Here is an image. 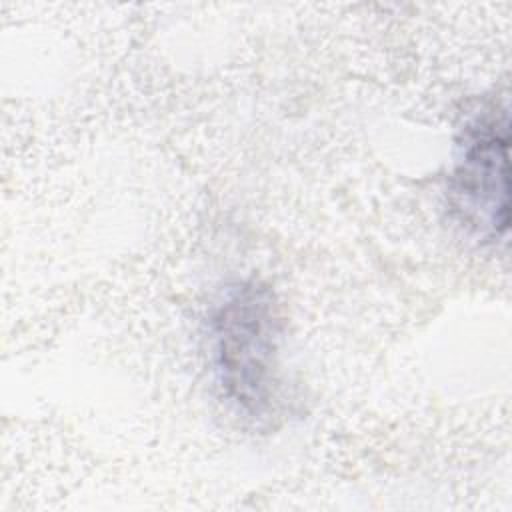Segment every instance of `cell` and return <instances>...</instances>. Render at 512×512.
I'll return each instance as SVG.
<instances>
[{
    "instance_id": "1",
    "label": "cell",
    "mask_w": 512,
    "mask_h": 512,
    "mask_svg": "<svg viewBox=\"0 0 512 512\" xmlns=\"http://www.w3.org/2000/svg\"><path fill=\"white\" fill-rule=\"evenodd\" d=\"M282 316L260 280L226 290L210 316V350L218 388L244 418L268 422L284 404L280 366Z\"/></svg>"
},
{
    "instance_id": "2",
    "label": "cell",
    "mask_w": 512,
    "mask_h": 512,
    "mask_svg": "<svg viewBox=\"0 0 512 512\" xmlns=\"http://www.w3.org/2000/svg\"><path fill=\"white\" fill-rule=\"evenodd\" d=\"M508 112L484 110L464 126L448 176L454 220L480 240H498L510 224Z\"/></svg>"
}]
</instances>
